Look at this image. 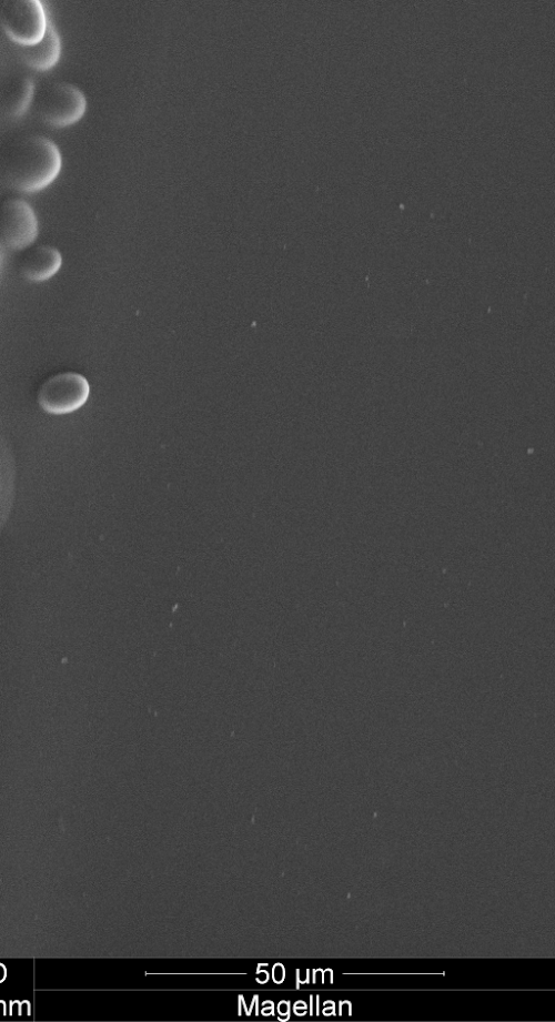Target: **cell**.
Listing matches in <instances>:
<instances>
[{
	"label": "cell",
	"mask_w": 555,
	"mask_h": 1022,
	"mask_svg": "<svg viewBox=\"0 0 555 1022\" xmlns=\"http://www.w3.org/2000/svg\"><path fill=\"white\" fill-rule=\"evenodd\" d=\"M62 167L58 146L40 135L10 141L0 156V177L7 187L22 194H36L52 185Z\"/></svg>",
	"instance_id": "cell-1"
},
{
	"label": "cell",
	"mask_w": 555,
	"mask_h": 1022,
	"mask_svg": "<svg viewBox=\"0 0 555 1022\" xmlns=\"http://www.w3.org/2000/svg\"><path fill=\"white\" fill-rule=\"evenodd\" d=\"M49 24L45 6L39 0H6L0 4V28L20 48L37 44Z\"/></svg>",
	"instance_id": "cell-2"
},
{
	"label": "cell",
	"mask_w": 555,
	"mask_h": 1022,
	"mask_svg": "<svg viewBox=\"0 0 555 1022\" xmlns=\"http://www.w3.org/2000/svg\"><path fill=\"white\" fill-rule=\"evenodd\" d=\"M36 115L53 128H67L86 114L87 99L83 90L69 83H54L40 91L36 98Z\"/></svg>",
	"instance_id": "cell-3"
},
{
	"label": "cell",
	"mask_w": 555,
	"mask_h": 1022,
	"mask_svg": "<svg viewBox=\"0 0 555 1022\" xmlns=\"http://www.w3.org/2000/svg\"><path fill=\"white\" fill-rule=\"evenodd\" d=\"M89 394V382L82 374L65 371L53 374L40 384L37 402L45 412L62 416L82 408Z\"/></svg>",
	"instance_id": "cell-4"
},
{
	"label": "cell",
	"mask_w": 555,
	"mask_h": 1022,
	"mask_svg": "<svg viewBox=\"0 0 555 1022\" xmlns=\"http://www.w3.org/2000/svg\"><path fill=\"white\" fill-rule=\"evenodd\" d=\"M36 212L26 200L10 197L0 202V240L12 250H25L38 237Z\"/></svg>",
	"instance_id": "cell-5"
},
{
	"label": "cell",
	"mask_w": 555,
	"mask_h": 1022,
	"mask_svg": "<svg viewBox=\"0 0 555 1022\" xmlns=\"http://www.w3.org/2000/svg\"><path fill=\"white\" fill-rule=\"evenodd\" d=\"M63 256L60 251L48 245L29 249L20 259L19 272L24 279L32 282H44L53 278L62 268Z\"/></svg>",
	"instance_id": "cell-6"
},
{
	"label": "cell",
	"mask_w": 555,
	"mask_h": 1022,
	"mask_svg": "<svg viewBox=\"0 0 555 1022\" xmlns=\"http://www.w3.org/2000/svg\"><path fill=\"white\" fill-rule=\"evenodd\" d=\"M19 55L23 63L35 72L45 73L53 69L62 56V39L55 26L50 23L45 36L35 45L20 48Z\"/></svg>",
	"instance_id": "cell-7"
},
{
	"label": "cell",
	"mask_w": 555,
	"mask_h": 1022,
	"mask_svg": "<svg viewBox=\"0 0 555 1022\" xmlns=\"http://www.w3.org/2000/svg\"><path fill=\"white\" fill-rule=\"evenodd\" d=\"M35 99V84L28 77L13 80L4 90L0 107L9 118H19L26 114Z\"/></svg>",
	"instance_id": "cell-8"
}]
</instances>
